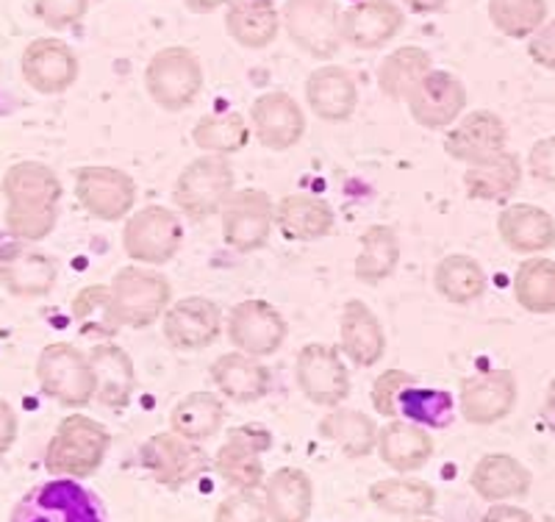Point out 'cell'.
<instances>
[{
    "mask_svg": "<svg viewBox=\"0 0 555 522\" xmlns=\"http://www.w3.org/2000/svg\"><path fill=\"white\" fill-rule=\"evenodd\" d=\"M7 228L23 242L44 240L56 228L62 181L42 162H17L3 178Z\"/></svg>",
    "mask_w": 555,
    "mask_h": 522,
    "instance_id": "obj_1",
    "label": "cell"
},
{
    "mask_svg": "<svg viewBox=\"0 0 555 522\" xmlns=\"http://www.w3.org/2000/svg\"><path fill=\"white\" fill-rule=\"evenodd\" d=\"M9 522H108L103 500L78 479H51L28 489Z\"/></svg>",
    "mask_w": 555,
    "mask_h": 522,
    "instance_id": "obj_2",
    "label": "cell"
},
{
    "mask_svg": "<svg viewBox=\"0 0 555 522\" xmlns=\"http://www.w3.org/2000/svg\"><path fill=\"white\" fill-rule=\"evenodd\" d=\"M108 445H112V434L106 431V425L92 417H64L48 445L44 467L62 479H87L101 470Z\"/></svg>",
    "mask_w": 555,
    "mask_h": 522,
    "instance_id": "obj_3",
    "label": "cell"
},
{
    "mask_svg": "<svg viewBox=\"0 0 555 522\" xmlns=\"http://www.w3.org/2000/svg\"><path fill=\"white\" fill-rule=\"evenodd\" d=\"M234 187L236 176L231 162L225 156L203 153L183 167L176 189H172V198H176L181 215L192 217V220H208L225 208V203L234 195Z\"/></svg>",
    "mask_w": 555,
    "mask_h": 522,
    "instance_id": "obj_4",
    "label": "cell"
},
{
    "mask_svg": "<svg viewBox=\"0 0 555 522\" xmlns=\"http://www.w3.org/2000/svg\"><path fill=\"white\" fill-rule=\"evenodd\" d=\"M39 386L62 406L78 409L98 397V375L92 359L69 342H53L37 359Z\"/></svg>",
    "mask_w": 555,
    "mask_h": 522,
    "instance_id": "obj_5",
    "label": "cell"
},
{
    "mask_svg": "<svg viewBox=\"0 0 555 522\" xmlns=\"http://www.w3.org/2000/svg\"><path fill=\"white\" fill-rule=\"evenodd\" d=\"M112 301L122 328H151L170 308L172 287L167 276L142 265H128L112 278Z\"/></svg>",
    "mask_w": 555,
    "mask_h": 522,
    "instance_id": "obj_6",
    "label": "cell"
},
{
    "mask_svg": "<svg viewBox=\"0 0 555 522\" xmlns=\"http://www.w3.org/2000/svg\"><path fill=\"white\" fill-rule=\"evenodd\" d=\"M183 245L181 217L167 206L139 208L131 217H126L122 228V251L131 262L142 267L167 265L176 258Z\"/></svg>",
    "mask_w": 555,
    "mask_h": 522,
    "instance_id": "obj_7",
    "label": "cell"
},
{
    "mask_svg": "<svg viewBox=\"0 0 555 522\" xmlns=\"http://www.w3.org/2000/svg\"><path fill=\"white\" fill-rule=\"evenodd\" d=\"M145 89L165 112H181L197 101L203 89L201 59L181 44L162 48L145 67Z\"/></svg>",
    "mask_w": 555,
    "mask_h": 522,
    "instance_id": "obj_8",
    "label": "cell"
},
{
    "mask_svg": "<svg viewBox=\"0 0 555 522\" xmlns=\"http://www.w3.org/2000/svg\"><path fill=\"white\" fill-rule=\"evenodd\" d=\"M142 467L153 475V481L167 489H181L192 484L215 467V459L201 447V442H192L176 431H162L139 450Z\"/></svg>",
    "mask_w": 555,
    "mask_h": 522,
    "instance_id": "obj_9",
    "label": "cell"
},
{
    "mask_svg": "<svg viewBox=\"0 0 555 522\" xmlns=\"http://www.w3.org/2000/svg\"><path fill=\"white\" fill-rule=\"evenodd\" d=\"M222 240L236 253L261 251L275 226V203L264 189H240L220 212Z\"/></svg>",
    "mask_w": 555,
    "mask_h": 522,
    "instance_id": "obj_10",
    "label": "cell"
},
{
    "mask_svg": "<svg viewBox=\"0 0 555 522\" xmlns=\"http://www.w3.org/2000/svg\"><path fill=\"white\" fill-rule=\"evenodd\" d=\"M76 195L87 215L103 222L131 217L137 203V183L128 173L106 164H89L76 170Z\"/></svg>",
    "mask_w": 555,
    "mask_h": 522,
    "instance_id": "obj_11",
    "label": "cell"
},
{
    "mask_svg": "<svg viewBox=\"0 0 555 522\" xmlns=\"http://www.w3.org/2000/svg\"><path fill=\"white\" fill-rule=\"evenodd\" d=\"M225 334L236 351L264 359V356H272L278 347L284 345L286 320L270 301L250 297V301L236 303L228 311Z\"/></svg>",
    "mask_w": 555,
    "mask_h": 522,
    "instance_id": "obj_12",
    "label": "cell"
},
{
    "mask_svg": "<svg viewBox=\"0 0 555 522\" xmlns=\"http://www.w3.org/2000/svg\"><path fill=\"white\" fill-rule=\"evenodd\" d=\"M292 42L314 59H331L341 48V12L334 0H289L281 12Z\"/></svg>",
    "mask_w": 555,
    "mask_h": 522,
    "instance_id": "obj_13",
    "label": "cell"
},
{
    "mask_svg": "<svg viewBox=\"0 0 555 522\" xmlns=\"http://www.w3.org/2000/svg\"><path fill=\"white\" fill-rule=\"evenodd\" d=\"M295 381L311 403L325 409H336L350 395V372L341 353L322 342H311L297 353Z\"/></svg>",
    "mask_w": 555,
    "mask_h": 522,
    "instance_id": "obj_14",
    "label": "cell"
},
{
    "mask_svg": "<svg viewBox=\"0 0 555 522\" xmlns=\"http://www.w3.org/2000/svg\"><path fill=\"white\" fill-rule=\"evenodd\" d=\"M162 334L172 351H206L222 334L220 306L203 295L181 297V301L170 303V308L162 317Z\"/></svg>",
    "mask_w": 555,
    "mask_h": 522,
    "instance_id": "obj_15",
    "label": "cell"
},
{
    "mask_svg": "<svg viewBox=\"0 0 555 522\" xmlns=\"http://www.w3.org/2000/svg\"><path fill=\"white\" fill-rule=\"evenodd\" d=\"M270 445L272 434L261 425L234 429L215 456L217 475L234 489H259L267 481L261 456L270 450Z\"/></svg>",
    "mask_w": 555,
    "mask_h": 522,
    "instance_id": "obj_16",
    "label": "cell"
},
{
    "mask_svg": "<svg viewBox=\"0 0 555 522\" xmlns=\"http://www.w3.org/2000/svg\"><path fill=\"white\" fill-rule=\"evenodd\" d=\"M519 384L512 370H492L461 381L459 411L469 425H494L517 406Z\"/></svg>",
    "mask_w": 555,
    "mask_h": 522,
    "instance_id": "obj_17",
    "label": "cell"
},
{
    "mask_svg": "<svg viewBox=\"0 0 555 522\" xmlns=\"http://www.w3.org/2000/svg\"><path fill=\"white\" fill-rule=\"evenodd\" d=\"M405 106H409L411 120L416 126L439 131V128L455 126V120L467 106V89H464L461 78L448 69H430L428 76L416 84Z\"/></svg>",
    "mask_w": 555,
    "mask_h": 522,
    "instance_id": "obj_18",
    "label": "cell"
},
{
    "mask_svg": "<svg viewBox=\"0 0 555 522\" xmlns=\"http://www.w3.org/2000/svg\"><path fill=\"white\" fill-rule=\"evenodd\" d=\"M250 128L261 148L284 153L304 139L306 114L292 94L264 92L250 106Z\"/></svg>",
    "mask_w": 555,
    "mask_h": 522,
    "instance_id": "obj_19",
    "label": "cell"
},
{
    "mask_svg": "<svg viewBox=\"0 0 555 522\" xmlns=\"http://www.w3.org/2000/svg\"><path fill=\"white\" fill-rule=\"evenodd\" d=\"M505 145H508V128H505L503 117L489 109L467 114L444 137V153L467 167L500 156Z\"/></svg>",
    "mask_w": 555,
    "mask_h": 522,
    "instance_id": "obj_20",
    "label": "cell"
},
{
    "mask_svg": "<svg viewBox=\"0 0 555 522\" xmlns=\"http://www.w3.org/2000/svg\"><path fill=\"white\" fill-rule=\"evenodd\" d=\"M405 17L391 0H359L341 12V39L359 51H375L395 39Z\"/></svg>",
    "mask_w": 555,
    "mask_h": 522,
    "instance_id": "obj_21",
    "label": "cell"
},
{
    "mask_svg": "<svg viewBox=\"0 0 555 522\" xmlns=\"http://www.w3.org/2000/svg\"><path fill=\"white\" fill-rule=\"evenodd\" d=\"M78 56L62 39H34L23 53V76L42 94L67 92L78 81Z\"/></svg>",
    "mask_w": 555,
    "mask_h": 522,
    "instance_id": "obj_22",
    "label": "cell"
},
{
    "mask_svg": "<svg viewBox=\"0 0 555 522\" xmlns=\"http://www.w3.org/2000/svg\"><path fill=\"white\" fill-rule=\"evenodd\" d=\"M306 103L325 123L350 120L359 106L356 78L339 64H322L306 81Z\"/></svg>",
    "mask_w": 555,
    "mask_h": 522,
    "instance_id": "obj_23",
    "label": "cell"
},
{
    "mask_svg": "<svg viewBox=\"0 0 555 522\" xmlns=\"http://www.w3.org/2000/svg\"><path fill=\"white\" fill-rule=\"evenodd\" d=\"M59 278V267L48 253L34 251V247L17 245L0 251V281L12 295L17 297H39L53 290Z\"/></svg>",
    "mask_w": 555,
    "mask_h": 522,
    "instance_id": "obj_24",
    "label": "cell"
},
{
    "mask_svg": "<svg viewBox=\"0 0 555 522\" xmlns=\"http://www.w3.org/2000/svg\"><path fill=\"white\" fill-rule=\"evenodd\" d=\"M498 233L505 247L525 256H539L555 245V220L533 203H512L498 217Z\"/></svg>",
    "mask_w": 555,
    "mask_h": 522,
    "instance_id": "obj_25",
    "label": "cell"
},
{
    "mask_svg": "<svg viewBox=\"0 0 555 522\" xmlns=\"http://www.w3.org/2000/svg\"><path fill=\"white\" fill-rule=\"evenodd\" d=\"M341 351L356 367H375L386 353V334L375 311L364 301H347L339 322Z\"/></svg>",
    "mask_w": 555,
    "mask_h": 522,
    "instance_id": "obj_26",
    "label": "cell"
},
{
    "mask_svg": "<svg viewBox=\"0 0 555 522\" xmlns=\"http://www.w3.org/2000/svg\"><path fill=\"white\" fill-rule=\"evenodd\" d=\"M469 486L489 504H505L525 497L533 486V475L519 459L508 454H489L469 472Z\"/></svg>",
    "mask_w": 555,
    "mask_h": 522,
    "instance_id": "obj_27",
    "label": "cell"
},
{
    "mask_svg": "<svg viewBox=\"0 0 555 522\" xmlns=\"http://www.w3.org/2000/svg\"><path fill=\"white\" fill-rule=\"evenodd\" d=\"M208 372L217 392L234 403H256L270 392V370L242 351L217 356Z\"/></svg>",
    "mask_w": 555,
    "mask_h": 522,
    "instance_id": "obj_28",
    "label": "cell"
},
{
    "mask_svg": "<svg viewBox=\"0 0 555 522\" xmlns=\"http://www.w3.org/2000/svg\"><path fill=\"white\" fill-rule=\"evenodd\" d=\"M336 215L328 201L314 195H286L275 203V226L289 242H314L334 231Z\"/></svg>",
    "mask_w": 555,
    "mask_h": 522,
    "instance_id": "obj_29",
    "label": "cell"
},
{
    "mask_svg": "<svg viewBox=\"0 0 555 522\" xmlns=\"http://www.w3.org/2000/svg\"><path fill=\"white\" fill-rule=\"evenodd\" d=\"M264 504L272 522H306L314 504V484L300 467H281L264 481Z\"/></svg>",
    "mask_w": 555,
    "mask_h": 522,
    "instance_id": "obj_30",
    "label": "cell"
},
{
    "mask_svg": "<svg viewBox=\"0 0 555 522\" xmlns=\"http://www.w3.org/2000/svg\"><path fill=\"white\" fill-rule=\"evenodd\" d=\"M281 20L275 0H234L225 12V31L242 48L261 51L275 42Z\"/></svg>",
    "mask_w": 555,
    "mask_h": 522,
    "instance_id": "obj_31",
    "label": "cell"
},
{
    "mask_svg": "<svg viewBox=\"0 0 555 522\" xmlns=\"http://www.w3.org/2000/svg\"><path fill=\"white\" fill-rule=\"evenodd\" d=\"M519 187H522V162L512 151H503L500 156L489 158V162L473 164L464 173V192L473 201H512Z\"/></svg>",
    "mask_w": 555,
    "mask_h": 522,
    "instance_id": "obj_32",
    "label": "cell"
},
{
    "mask_svg": "<svg viewBox=\"0 0 555 522\" xmlns=\"http://www.w3.org/2000/svg\"><path fill=\"white\" fill-rule=\"evenodd\" d=\"M378 454L384 464L398 472H414L434 456V440L423 425L409 420H389L378 434Z\"/></svg>",
    "mask_w": 555,
    "mask_h": 522,
    "instance_id": "obj_33",
    "label": "cell"
},
{
    "mask_svg": "<svg viewBox=\"0 0 555 522\" xmlns=\"http://www.w3.org/2000/svg\"><path fill=\"white\" fill-rule=\"evenodd\" d=\"M89 359L98 375V400L108 409H126L137 384L131 356L114 342H101L92 347Z\"/></svg>",
    "mask_w": 555,
    "mask_h": 522,
    "instance_id": "obj_34",
    "label": "cell"
},
{
    "mask_svg": "<svg viewBox=\"0 0 555 522\" xmlns=\"http://www.w3.org/2000/svg\"><path fill=\"white\" fill-rule=\"evenodd\" d=\"M322 440L336 445L347 459H364L378 447V422L359 409H331L317 425Z\"/></svg>",
    "mask_w": 555,
    "mask_h": 522,
    "instance_id": "obj_35",
    "label": "cell"
},
{
    "mask_svg": "<svg viewBox=\"0 0 555 522\" xmlns=\"http://www.w3.org/2000/svg\"><path fill=\"white\" fill-rule=\"evenodd\" d=\"M434 69L430 53L416 44H403L398 51H391L384 62L378 64V89L389 101L405 103L416 84L423 81Z\"/></svg>",
    "mask_w": 555,
    "mask_h": 522,
    "instance_id": "obj_36",
    "label": "cell"
},
{
    "mask_svg": "<svg viewBox=\"0 0 555 522\" xmlns=\"http://www.w3.org/2000/svg\"><path fill=\"white\" fill-rule=\"evenodd\" d=\"M436 292L455 306H469L486 292V270L467 253H450L434 270Z\"/></svg>",
    "mask_w": 555,
    "mask_h": 522,
    "instance_id": "obj_37",
    "label": "cell"
},
{
    "mask_svg": "<svg viewBox=\"0 0 555 522\" xmlns=\"http://www.w3.org/2000/svg\"><path fill=\"white\" fill-rule=\"evenodd\" d=\"M225 422V403L211 392H192L181 397L170 411V431L192 442L211 440Z\"/></svg>",
    "mask_w": 555,
    "mask_h": 522,
    "instance_id": "obj_38",
    "label": "cell"
},
{
    "mask_svg": "<svg viewBox=\"0 0 555 522\" xmlns=\"http://www.w3.org/2000/svg\"><path fill=\"white\" fill-rule=\"evenodd\" d=\"M400 240L391 226H370L361 233V251L356 256L353 272L361 283L378 287L398 270Z\"/></svg>",
    "mask_w": 555,
    "mask_h": 522,
    "instance_id": "obj_39",
    "label": "cell"
},
{
    "mask_svg": "<svg viewBox=\"0 0 555 522\" xmlns=\"http://www.w3.org/2000/svg\"><path fill=\"white\" fill-rule=\"evenodd\" d=\"M250 131L253 128L247 126L240 112L203 114L192 128V142H195L197 151L228 158L245 151L247 142H250Z\"/></svg>",
    "mask_w": 555,
    "mask_h": 522,
    "instance_id": "obj_40",
    "label": "cell"
},
{
    "mask_svg": "<svg viewBox=\"0 0 555 522\" xmlns=\"http://www.w3.org/2000/svg\"><path fill=\"white\" fill-rule=\"evenodd\" d=\"M370 500L395 517H425L436 506V489L420 479H384L370 486Z\"/></svg>",
    "mask_w": 555,
    "mask_h": 522,
    "instance_id": "obj_41",
    "label": "cell"
},
{
    "mask_svg": "<svg viewBox=\"0 0 555 522\" xmlns=\"http://www.w3.org/2000/svg\"><path fill=\"white\" fill-rule=\"evenodd\" d=\"M514 297L530 315H555V262L544 256L525 258L514 272Z\"/></svg>",
    "mask_w": 555,
    "mask_h": 522,
    "instance_id": "obj_42",
    "label": "cell"
},
{
    "mask_svg": "<svg viewBox=\"0 0 555 522\" xmlns=\"http://www.w3.org/2000/svg\"><path fill=\"white\" fill-rule=\"evenodd\" d=\"M398 411L423 429H448L455 420V397L448 390H425L414 384L400 392Z\"/></svg>",
    "mask_w": 555,
    "mask_h": 522,
    "instance_id": "obj_43",
    "label": "cell"
},
{
    "mask_svg": "<svg viewBox=\"0 0 555 522\" xmlns=\"http://www.w3.org/2000/svg\"><path fill=\"white\" fill-rule=\"evenodd\" d=\"M73 317H76L81 334L98 336V340H108L122 328L117 311H114L112 287H101V283L78 292L73 301Z\"/></svg>",
    "mask_w": 555,
    "mask_h": 522,
    "instance_id": "obj_44",
    "label": "cell"
},
{
    "mask_svg": "<svg viewBox=\"0 0 555 522\" xmlns=\"http://www.w3.org/2000/svg\"><path fill=\"white\" fill-rule=\"evenodd\" d=\"M547 0H489V20L503 37L530 39L544 26Z\"/></svg>",
    "mask_w": 555,
    "mask_h": 522,
    "instance_id": "obj_45",
    "label": "cell"
},
{
    "mask_svg": "<svg viewBox=\"0 0 555 522\" xmlns=\"http://www.w3.org/2000/svg\"><path fill=\"white\" fill-rule=\"evenodd\" d=\"M264 497L256 495V489H236L222 497L215 511V522H267Z\"/></svg>",
    "mask_w": 555,
    "mask_h": 522,
    "instance_id": "obj_46",
    "label": "cell"
},
{
    "mask_svg": "<svg viewBox=\"0 0 555 522\" xmlns=\"http://www.w3.org/2000/svg\"><path fill=\"white\" fill-rule=\"evenodd\" d=\"M416 384V378L405 370H386L375 378L373 384V406L380 417L386 420H398V397L400 392Z\"/></svg>",
    "mask_w": 555,
    "mask_h": 522,
    "instance_id": "obj_47",
    "label": "cell"
},
{
    "mask_svg": "<svg viewBox=\"0 0 555 522\" xmlns=\"http://www.w3.org/2000/svg\"><path fill=\"white\" fill-rule=\"evenodd\" d=\"M89 0H37L34 3V12L42 20L48 28H56V31H64V28L76 26L78 20L87 14Z\"/></svg>",
    "mask_w": 555,
    "mask_h": 522,
    "instance_id": "obj_48",
    "label": "cell"
},
{
    "mask_svg": "<svg viewBox=\"0 0 555 522\" xmlns=\"http://www.w3.org/2000/svg\"><path fill=\"white\" fill-rule=\"evenodd\" d=\"M528 173L544 187L555 189V137L539 139L528 153Z\"/></svg>",
    "mask_w": 555,
    "mask_h": 522,
    "instance_id": "obj_49",
    "label": "cell"
},
{
    "mask_svg": "<svg viewBox=\"0 0 555 522\" xmlns=\"http://www.w3.org/2000/svg\"><path fill=\"white\" fill-rule=\"evenodd\" d=\"M528 56L544 69H555V17L528 39Z\"/></svg>",
    "mask_w": 555,
    "mask_h": 522,
    "instance_id": "obj_50",
    "label": "cell"
},
{
    "mask_svg": "<svg viewBox=\"0 0 555 522\" xmlns=\"http://www.w3.org/2000/svg\"><path fill=\"white\" fill-rule=\"evenodd\" d=\"M480 522H537L530 517V511L519 509V506H508V504H494L486 509L483 520Z\"/></svg>",
    "mask_w": 555,
    "mask_h": 522,
    "instance_id": "obj_51",
    "label": "cell"
},
{
    "mask_svg": "<svg viewBox=\"0 0 555 522\" xmlns=\"http://www.w3.org/2000/svg\"><path fill=\"white\" fill-rule=\"evenodd\" d=\"M17 436V417L7 400H0V456L7 454Z\"/></svg>",
    "mask_w": 555,
    "mask_h": 522,
    "instance_id": "obj_52",
    "label": "cell"
},
{
    "mask_svg": "<svg viewBox=\"0 0 555 522\" xmlns=\"http://www.w3.org/2000/svg\"><path fill=\"white\" fill-rule=\"evenodd\" d=\"M400 3L416 14H434L448 7V0H400Z\"/></svg>",
    "mask_w": 555,
    "mask_h": 522,
    "instance_id": "obj_53",
    "label": "cell"
},
{
    "mask_svg": "<svg viewBox=\"0 0 555 522\" xmlns=\"http://www.w3.org/2000/svg\"><path fill=\"white\" fill-rule=\"evenodd\" d=\"M183 3H186V9H192V12L208 14L215 12V9H220L222 3H228V0H183Z\"/></svg>",
    "mask_w": 555,
    "mask_h": 522,
    "instance_id": "obj_54",
    "label": "cell"
},
{
    "mask_svg": "<svg viewBox=\"0 0 555 522\" xmlns=\"http://www.w3.org/2000/svg\"><path fill=\"white\" fill-rule=\"evenodd\" d=\"M544 417H547V422L555 429V375L547 386V397H544Z\"/></svg>",
    "mask_w": 555,
    "mask_h": 522,
    "instance_id": "obj_55",
    "label": "cell"
},
{
    "mask_svg": "<svg viewBox=\"0 0 555 522\" xmlns=\"http://www.w3.org/2000/svg\"><path fill=\"white\" fill-rule=\"evenodd\" d=\"M416 522H430V520H416Z\"/></svg>",
    "mask_w": 555,
    "mask_h": 522,
    "instance_id": "obj_56",
    "label": "cell"
}]
</instances>
